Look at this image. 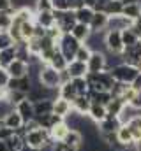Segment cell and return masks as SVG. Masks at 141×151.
I'll use <instances>...</instances> for the list:
<instances>
[{
	"mask_svg": "<svg viewBox=\"0 0 141 151\" xmlns=\"http://www.w3.org/2000/svg\"><path fill=\"white\" fill-rule=\"evenodd\" d=\"M111 76H113V79L115 81H118V83H124V84H131L138 74H140V69L138 67H134V65H131V63H120V65H116V67H113L111 70Z\"/></svg>",
	"mask_w": 141,
	"mask_h": 151,
	"instance_id": "obj_1",
	"label": "cell"
},
{
	"mask_svg": "<svg viewBox=\"0 0 141 151\" xmlns=\"http://www.w3.org/2000/svg\"><path fill=\"white\" fill-rule=\"evenodd\" d=\"M104 46L108 55H124V40L120 30H106L104 34Z\"/></svg>",
	"mask_w": 141,
	"mask_h": 151,
	"instance_id": "obj_2",
	"label": "cell"
},
{
	"mask_svg": "<svg viewBox=\"0 0 141 151\" xmlns=\"http://www.w3.org/2000/svg\"><path fill=\"white\" fill-rule=\"evenodd\" d=\"M39 83L49 90L60 88V72L55 70L51 65H41L39 69Z\"/></svg>",
	"mask_w": 141,
	"mask_h": 151,
	"instance_id": "obj_3",
	"label": "cell"
},
{
	"mask_svg": "<svg viewBox=\"0 0 141 151\" xmlns=\"http://www.w3.org/2000/svg\"><path fill=\"white\" fill-rule=\"evenodd\" d=\"M51 139H49V132L46 130V128H35L32 132H28L27 135H25V139H23V142L28 146V148H32L34 151H39L44 144H48Z\"/></svg>",
	"mask_w": 141,
	"mask_h": 151,
	"instance_id": "obj_4",
	"label": "cell"
},
{
	"mask_svg": "<svg viewBox=\"0 0 141 151\" xmlns=\"http://www.w3.org/2000/svg\"><path fill=\"white\" fill-rule=\"evenodd\" d=\"M79 46H81V42H79V40H76L70 34H64V35L60 37V40H58V44H57L58 51L64 55V58H65L67 62H72V60H74L76 51H78V47H79Z\"/></svg>",
	"mask_w": 141,
	"mask_h": 151,
	"instance_id": "obj_5",
	"label": "cell"
},
{
	"mask_svg": "<svg viewBox=\"0 0 141 151\" xmlns=\"http://www.w3.org/2000/svg\"><path fill=\"white\" fill-rule=\"evenodd\" d=\"M86 69H88V74H99V72H106V70H109V69H108L106 53L94 51L92 56H90L88 62H86Z\"/></svg>",
	"mask_w": 141,
	"mask_h": 151,
	"instance_id": "obj_6",
	"label": "cell"
},
{
	"mask_svg": "<svg viewBox=\"0 0 141 151\" xmlns=\"http://www.w3.org/2000/svg\"><path fill=\"white\" fill-rule=\"evenodd\" d=\"M108 14L102 11H95L94 16H92V21H90V30L92 34H104L106 28H108Z\"/></svg>",
	"mask_w": 141,
	"mask_h": 151,
	"instance_id": "obj_7",
	"label": "cell"
},
{
	"mask_svg": "<svg viewBox=\"0 0 141 151\" xmlns=\"http://www.w3.org/2000/svg\"><path fill=\"white\" fill-rule=\"evenodd\" d=\"M5 70H7L9 77L20 79V77L28 76V63H27V62H23V60H18V58H16L14 62H11V63L5 67Z\"/></svg>",
	"mask_w": 141,
	"mask_h": 151,
	"instance_id": "obj_8",
	"label": "cell"
},
{
	"mask_svg": "<svg viewBox=\"0 0 141 151\" xmlns=\"http://www.w3.org/2000/svg\"><path fill=\"white\" fill-rule=\"evenodd\" d=\"M5 90L7 91H23V93H28L30 90H32V81H30V77L28 76H25V77H20V79H14V77H11L9 79V83H7V86H5Z\"/></svg>",
	"mask_w": 141,
	"mask_h": 151,
	"instance_id": "obj_9",
	"label": "cell"
},
{
	"mask_svg": "<svg viewBox=\"0 0 141 151\" xmlns=\"http://www.w3.org/2000/svg\"><path fill=\"white\" fill-rule=\"evenodd\" d=\"M99 134L101 135H106V134H116V130L122 127V123H120V119H118V116H106V119H102L99 125Z\"/></svg>",
	"mask_w": 141,
	"mask_h": 151,
	"instance_id": "obj_10",
	"label": "cell"
},
{
	"mask_svg": "<svg viewBox=\"0 0 141 151\" xmlns=\"http://www.w3.org/2000/svg\"><path fill=\"white\" fill-rule=\"evenodd\" d=\"M16 113L21 116V119H23V123H28V121H32L35 118V111H34V104L28 100V99H25V100H21L16 107Z\"/></svg>",
	"mask_w": 141,
	"mask_h": 151,
	"instance_id": "obj_11",
	"label": "cell"
},
{
	"mask_svg": "<svg viewBox=\"0 0 141 151\" xmlns=\"http://www.w3.org/2000/svg\"><path fill=\"white\" fill-rule=\"evenodd\" d=\"M72 113V104L69 100L62 99V97H55L53 99V114L60 116V118H67Z\"/></svg>",
	"mask_w": 141,
	"mask_h": 151,
	"instance_id": "obj_12",
	"label": "cell"
},
{
	"mask_svg": "<svg viewBox=\"0 0 141 151\" xmlns=\"http://www.w3.org/2000/svg\"><path fill=\"white\" fill-rule=\"evenodd\" d=\"M92 106V100L88 95H78L74 100H72V111L81 116H86L88 114V109Z\"/></svg>",
	"mask_w": 141,
	"mask_h": 151,
	"instance_id": "obj_13",
	"label": "cell"
},
{
	"mask_svg": "<svg viewBox=\"0 0 141 151\" xmlns=\"http://www.w3.org/2000/svg\"><path fill=\"white\" fill-rule=\"evenodd\" d=\"M132 25V21L129 19V18H125L124 14H120V16H111L109 19H108V28L106 30H127L129 27Z\"/></svg>",
	"mask_w": 141,
	"mask_h": 151,
	"instance_id": "obj_14",
	"label": "cell"
},
{
	"mask_svg": "<svg viewBox=\"0 0 141 151\" xmlns=\"http://www.w3.org/2000/svg\"><path fill=\"white\" fill-rule=\"evenodd\" d=\"M65 146H69L72 150H81L83 148V134L79 132V130H69L67 132V135H65V139L62 141Z\"/></svg>",
	"mask_w": 141,
	"mask_h": 151,
	"instance_id": "obj_15",
	"label": "cell"
},
{
	"mask_svg": "<svg viewBox=\"0 0 141 151\" xmlns=\"http://www.w3.org/2000/svg\"><path fill=\"white\" fill-rule=\"evenodd\" d=\"M65 70L69 72L70 79H76V77H86V74H88L86 63H83V62H78V60H72V62H69Z\"/></svg>",
	"mask_w": 141,
	"mask_h": 151,
	"instance_id": "obj_16",
	"label": "cell"
},
{
	"mask_svg": "<svg viewBox=\"0 0 141 151\" xmlns=\"http://www.w3.org/2000/svg\"><path fill=\"white\" fill-rule=\"evenodd\" d=\"M2 125L16 132L18 128H21V127H23V119H21V116H20V114L16 113V109H12L11 113H7L4 118H2Z\"/></svg>",
	"mask_w": 141,
	"mask_h": 151,
	"instance_id": "obj_17",
	"label": "cell"
},
{
	"mask_svg": "<svg viewBox=\"0 0 141 151\" xmlns=\"http://www.w3.org/2000/svg\"><path fill=\"white\" fill-rule=\"evenodd\" d=\"M70 35L76 39V40H79L81 44H85V42L90 39V35H92V30H90V27L85 25V23H76L74 28L70 30Z\"/></svg>",
	"mask_w": 141,
	"mask_h": 151,
	"instance_id": "obj_18",
	"label": "cell"
},
{
	"mask_svg": "<svg viewBox=\"0 0 141 151\" xmlns=\"http://www.w3.org/2000/svg\"><path fill=\"white\" fill-rule=\"evenodd\" d=\"M49 132V139L53 141V142H62L64 139H65V135H67V132H69V127L62 121V123H58V125H55L53 128H49L48 130Z\"/></svg>",
	"mask_w": 141,
	"mask_h": 151,
	"instance_id": "obj_19",
	"label": "cell"
},
{
	"mask_svg": "<svg viewBox=\"0 0 141 151\" xmlns=\"http://www.w3.org/2000/svg\"><path fill=\"white\" fill-rule=\"evenodd\" d=\"M116 139H118V142H122L125 148H134V139H132L131 128H129L127 125H122V127L116 130Z\"/></svg>",
	"mask_w": 141,
	"mask_h": 151,
	"instance_id": "obj_20",
	"label": "cell"
},
{
	"mask_svg": "<svg viewBox=\"0 0 141 151\" xmlns=\"http://www.w3.org/2000/svg\"><path fill=\"white\" fill-rule=\"evenodd\" d=\"M86 116H88L92 121H95V123L99 125L102 119H106V116H108V109H106V106H101V104H92Z\"/></svg>",
	"mask_w": 141,
	"mask_h": 151,
	"instance_id": "obj_21",
	"label": "cell"
},
{
	"mask_svg": "<svg viewBox=\"0 0 141 151\" xmlns=\"http://www.w3.org/2000/svg\"><path fill=\"white\" fill-rule=\"evenodd\" d=\"M34 21L35 25L42 27V28H51L55 25V18H53V11L51 12H35L34 14Z\"/></svg>",
	"mask_w": 141,
	"mask_h": 151,
	"instance_id": "obj_22",
	"label": "cell"
},
{
	"mask_svg": "<svg viewBox=\"0 0 141 151\" xmlns=\"http://www.w3.org/2000/svg\"><path fill=\"white\" fill-rule=\"evenodd\" d=\"M58 97H62V99L69 100L70 104H72V100H74L76 97H78V91H76V88H74L72 81H69V83H64V84H60V88H58Z\"/></svg>",
	"mask_w": 141,
	"mask_h": 151,
	"instance_id": "obj_23",
	"label": "cell"
},
{
	"mask_svg": "<svg viewBox=\"0 0 141 151\" xmlns=\"http://www.w3.org/2000/svg\"><path fill=\"white\" fill-rule=\"evenodd\" d=\"M122 11H124V4H122L120 0H109V2H106L104 7H102V12L108 14V18H111V16H120Z\"/></svg>",
	"mask_w": 141,
	"mask_h": 151,
	"instance_id": "obj_24",
	"label": "cell"
},
{
	"mask_svg": "<svg viewBox=\"0 0 141 151\" xmlns=\"http://www.w3.org/2000/svg\"><path fill=\"white\" fill-rule=\"evenodd\" d=\"M34 111H35V118L37 116H44V114H51L53 113V100L51 99H44V100L35 102Z\"/></svg>",
	"mask_w": 141,
	"mask_h": 151,
	"instance_id": "obj_25",
	"label": "cell"
},
{
	"mask_svg": "<svg viewBox=\"0 0 141 151\" xmlns=\"http://www.w3.org/2000/svg\"><path fill=\"white\" fill-rule=\"evenodd\" d=\"M94 9L92 7H81V9H78V11H74V16H76V21L78 23H85V25H90V21H92V16H94Z\"/></svg>",
	"mask_w": 141,
	"mask_h": 151,
	"instance_id": "obj_26",
	"label": "cell"
},
{
	"mask_svg": "<svg viewBox=\"0 0 141 151\" xmlns=\"http://www.w3.org/2000/svg\"><path fill=\"white\" fill-rule=\"evenodd\" d=\"M67 63H69V62H67V60L64 58V55L57 49V51H55V55L51 56V60H49V63H48V65H51L55 70L62 72V70H65V69H67Z\"/></svg>",
	"mask_w": 141,
	"mask_h": 151,
	"instance_id": "obj_27",
	"label": "cell"
},
{
	"mask_svg": "<svg viewBox=\"0 0 141 151\" xmlns=\"http://www.w3.org/2000/svg\"><path fill=\"white\" fill-rule=\"evenodd\" d=\"M127 127L131 128V134H132L134 144H136V142H140V141H141V114L134 116V118L127 123Z\"/></svg>",
	"mask_w": 141,
	"mask_h": 151,
	"instance_id": "obj_28",
	"label": "cell"
},
{
	"mask_svg": "<svg viewBox=\"0 0 141 151\" xmlns=\"http://www.w3.org/2000/svg\"><path fill=\"white\" fill-rule=\"evenodd\" d=\"M14 60H16V44L11 46V47H7V49H4V51H0V67L5 69Z\"/></svg>",
	"mask_w": 141,
	"mask_h": 151,
	"instance_id": "obj_29",
	"label": "cell"
},
{
	"mask_svg": "<svg viewBox=\"0 0 141 151\" xmlns=\"http://www.w3.org/2000/svg\"><path fill=\"white\" fill-rule=\"evenodd\" d=\"M88 97H90L92 104H101V106H108L113 99L109 91H92V93H88Z\"/></svg>",
	"mask_w": 141,
	"mask_h": 151,
	"instance_id": "obj_30",
	"label": "cell"
},
{
	"mask_svg": "<svg viewBox=\"0 0 141 151\" xmlns=\"http://www.w3.org/2000/svg\"><path fill=\"white\" fill-rule=\"evenodd\" d=\"M138 114H141L140 111H136L132 106L125 104V106H124V109H122L120 114H118V119H120V123H122V125H127V123H129L134 116H138Z\"/></svg>",
	"mask_w": 141,
	"mask_h": 151,
	"instance_id": "obj_31",
	"label": "cell"
},
{
	"mask_svg": "<svg viewBox=\"0 0 141 151\" xmlns=\"http://www.w3.org/2000/svg\"><path fill=\"white\" fill-rule=\"evenodd\" d=\"M122 14H124L125 18H129L131 21H134V19L141 18L140 4L136 2V4H127V5H124V11H122Z\"/></svg>",
	"mask_w": 141,
	"mask_h": 151,
	"instance_id": "obj_32",
	"label": "cell"
},
{
	"mask_svg": "<svg viewBox=\"0 0 141 151\" xmlns=\"http://www.w3.org/2000/svg\"><path fill=\"white\" fill-rule=\"evenodd\" d=\"M124 106H125V102H124L122 99H118V97L111 99V102L106 106L108 114H109V116H118V114H120V111L124 109Z\"/></svg>",
	"mask_w": 141,
	"mask_h": 151,
	"instance_id": "obj_33",
	"label": "cell"
},
{
	"mask_svg": "<svg viewBox=\"0 0 141 151\" xmlns=\"http://www.w3.org/2000/svg\"><path fill=\"white\" fill-rule=\"evenodd\" d=\"M92 49L86 46V44H81L79 47H78V51H76V56H74V60H78V62H83V63H86L88 62V58L92 56Z\"/></svg>",
	"mask_w": 141,
	"mask_h": 151,
	"instance_id": "obj_34",
	"label": "cell"
},
{
	"mask_svg": "<svg viewBox=\"0 0 141 151\" xmlns=\"http://www.w3.org/2000/svg\"><path fill=\"white\" fill-rule=\"evenodd\" d=\"M72 81V84H74V88H76V91H78V95H88V81H86V77H76V79H70Z\"/></svg>",
	"mask_w": 141,
	"mask_h": 151,
	"instance_id": "obj_35",
	"label": "cell"
},
{
	"mask_svg": "<svg viewBox=\"0 0 141 151\" xmlns=\"http://www.w3.org/2000/svg\"><path fill=\"white\" fill-rule=\"evenodd\" d=\"M53 0H34V12H51Z\"/></svg>",
	"mask_w": 141,
	"mask_h": 151,
	"instance_id": "obj_36",
	"label": "cell"
},
{
	"mask_svg": "<svg viewBox=\"0 0 141 151\" xmlns=\"http://www.w3.org/2000/svg\"><path fill=\"white\" fill-rule=\"evenodd\" d=\"M34 28H35L34 19L21 25V40H23V42H27V40H30V39L34 37Z\"/></svg>",
	"mask_w": 141,
	"mask_h": 151,
	"instance_id": "obj_37",
	"label": "cell"
},
{
	"mask_svg": "<svg viewBox=\"0 0 141 151\" xmlns=\"http://www.w3.org/2000/svg\"><path fill=\"white\" fill-rule=\"evenodd\" d=\"M5 99H7V100L16 107L21 100H25V99H27V93H23V91H16V90H14V91H7V93H5Z\"/></svg>",
	"mask_w": 141,
	"mask_h": 151,
	"instance_id": "obj_38",
	"label": "cell"
},
{
	"mask_svg": "<svg viewBox=\"0 0 141 151\" xmlns=\"http://www.w3.org/2000/svg\"><path fill=\"white\" fill-rule=\"evenodd\" d=\"M5 144H7V148H9V151H20L21 148H23V139L20 137V135H12V137H9L7 141H5Z\"/></svg>",
	"mask_w": 141,
	"mask_h": 151,
	"instance_id": "obj_39",
	"label": "cell"
},
{
	"mask_svg": "<svg viewBox=\"0 0 141 151\" xmlns=\"http://www.w3.org/2000/svg\"><path fill=\"white\" fill-rule=\"evenodd\" d=\"M122 40H124V46H125V47H131V46H134V44L140 42V39L131 32V28L122 30Z\"/></svg>",
	"mask_w": 141,
	"mask_h": 151,
	"instance_id": "obj_40",
	"label": "cell"
},
{
	"mask_svg": "<svg viewBox=\"0 0 141 151\" xmlns=\"http://www.w3.org/2000/svg\"><path fill=\"white\" fill-rule=\"evenodd\" d=\"M11 46H14V40L11 39L9 32L7 30H0V51H4V49H7Z\"/></svg>",
	"mask_w": 141,
	"mask_h": 151,
	"instance_id": "obj_41",
	"label": "cell"
},
{
	"mask_svg": "<svg viewBox=\"0 0 141 151\" xmlns=\"http://www.w3.org/2000/svg\"><path fill=\"white\" fill-rule=\"evenodd\" d=\"M12 109H14V106H12L5 97H4V99H0V116H2V118H4L7 113H11Z\"/></svg>",
	"mask_w": 141,
	"mask_h": 151,
	"instance_id": "obj_42",
	"label": "cell"
},
{
	"mask_svg": "<svg viewBox=\"0 0 141 151\" xmlns=\"http://www.w3.org/2000/svg\"><path fill=\"white\" fill-rule=\"evenodd\" d=\"M53 9L55 11H70L69 0H53Z\"/></svg>",
	"mask_w": 141,
	"mask_h": 151,
	"instance_id": "obj_43",
	"label": "cell"
},
{
	"mask_svg": "<svg viewBox=\"0 0 141 151\" xmlns=\"http://www.w3.org/2000/svg\"><path fill=\"white\" fill-rule=\"evenodd\" d=\"M14 135V130H11V128H7V127H4L2 123H0V141H7L9 137H12Z\"/></svg>",
	"mask_w": 141,
	"mask_h": 151,
	"instance_id": "obj_44",
	"label": "cell"
},
{
	"mask_svg": "<svg viewBox=\"0 0 141 151\" xmlns=\"http://www.w3.org/2000/svg\"><path fill=\"white\" fill-rule=\"evenodd\" d=\"M129 28H131V32H132V34H134L136 37L141 39V18L134 19V21H132V25H131Z\"/></svg>",
	"mask_w": 141,
	"mask_h": 151,
	"instance_id": "obj_45",
	"label": "cell"
},
{
	"mask_svg": "<svg viewBox=\"0 0 141 151\" xmlns=\"http://www.w3.org/2000/svg\"><path fill=\"white\" fill-rule=\"evenodd\" d=\"M9 79H11V77H9V74H7V70H5L4 67H0V86L5 88L7 83H9Z\"/></svg>",
	"mask_w": 141,
	"mask_h": 151,
	"instance_id": "obj_46",
	"label": "cell"
},
{
	"mask_svg": "<svg viewBox=\"0 0 141 151\" xmlns=\"http://www.w3.org/2000/svg\"><path fill=\"white\" fill-rule=\"evenodd\" d=\"M85 7V0H69V9L70 11H78Z\"/></svg>",
	"mask_w": 141,
	"mask_h": 151,
	"instance_id": "obj_47",
	"label": "cell"
},
{
	"mask_svg": "<svg viewBox=\"0 0 141 151\" xmlns=\"http://www.w3.org/2000/svg\"><path fill=\"white\" fill-rule=\"evenodd\" d=\"M12 9V0H0V12H7Z\"/></svg>",
	"mask_w": 141,
	"mask_h": 151,
	"instance_id": "obj_48",
	"label": "cell"
},
{
	"mask_svg": "<svg viewBox=\"0 0 141 151\" xmlns=\"http://www.w3.org/2000/svg\"><path fill=\"white\" fill-rule=\"evenodd\" d=\"M131 88L134 90V91H138V93H141V72L138 74V77L131 83Z\"/></svg>",
	"mask_w": 141,
	"mask_h": 151,
	"instance_id": "obj_49",
	"label": "cell"
},
{
	"mask_svg": "<svg viewBox=\"0 0 141 151\" xmlns=\"http://www.w3.org/2000/svg\"><path fill=\"white\" fill-rule=\"evenodd\" d=\"M53 148H55V151H78V150H72L69 146H65L64 142H53Z\"/></svg>",
	"mask_w": 141,
	"mask_h": 151,
	"instance_id": "obj_50",
	"label": "cell"
},
{
	"mask_svg": "<svg viewBox=\"0 0 141 151\" xmlns=\"http://www.w3.org/2000/svg\"><path fill=\"white\" fill-rule=\"evenodd\" d=\"M39 151H55V148H53V141H49L48 144H44Z\"/></svg>",
	"mask_w": 141,
	"mask_h": 151,
	"instance_id": "obj_51",
	"label": "cell"
},
{
	"mask_svg": "<svg viewBox=\"0 0 141 151\" xmlns=\"http://www.w3.org/2000/svg\"><path fill=\"white\" fill-rule=\"evenodd\" d=\"M0 151H9L7 144H5V141H0Z\"/></svg>",
	"mask_w": 141,
	"mask_h": 151,
	"instance_id": "obj_52",
	"label": "cell"
},
{
	"mask_svg": "<svg viewBox=\"0 0 141 151\" xmlns=\"http://www.w3.org/2000/svg\"><path fill=\"white\" fill-rule=\"evenodd\" d=\"M5 93H7V90L0 86V99H4V97H5Z\"/></svg>",
	"mask_w": 141,
	"mask_h": 151,
	"instance_id": "obj_53",
	"label": "cell"
},
{
	"mask_svg": "<svg viewBox=\"0 0 141 151\" xmlns=\"http://www.w3.org/2000/svg\"><path fill=\"white\" fill-rule=\"evenodd\" d=\"M134 150H136V151H141V141H140V142H136V144H134Z\"/></svg>",
	"mask_w": 141,
	"mask_h": 151,
	"instance_id": "obj_54",
	"label": "cell"
},
{
	"mask_svg": "<svg viewBox=\"0 0 141 151\" xmlns=\"http://www.w3.org/2000/svg\"><path fill=\"white\" fill-rule=\"evenodd\" d=\"M138 4H140V9H141V0H138Z\"/></svg>",
	"mask_w": 141,
	"mask_h": 151,
	"instance_id": "obj_55",
	"label": "cell"
},
{
	"mask_svg": "<svg viewBox=\"0 0 141 151\" xmlns=\"http://www.w3.org/2000/svg\"><path fill=\"white\" fill-rule=\"evenodd\" d=\"M0 123H2V116H0Z\"/></svg>",
	"mask_w": 141,
	"mask_h": 151,
	"instance_id": "obj_56",
	"label": "cell"
},
{
	"mask_svg": "<svg viewBox=\"0 0 141 151\" xmlns=\"http://www.w3.org/2000/svg\"><path fill=\"white\" fill-rule=\"evenodd\" d=\"M140 44H141V39H140Z\"/></svg>",
	"mask_w": 141,
	"mask_h": 151,
	"instance_id": "obj_57",
	"label": "cell"
}]
</instances>
